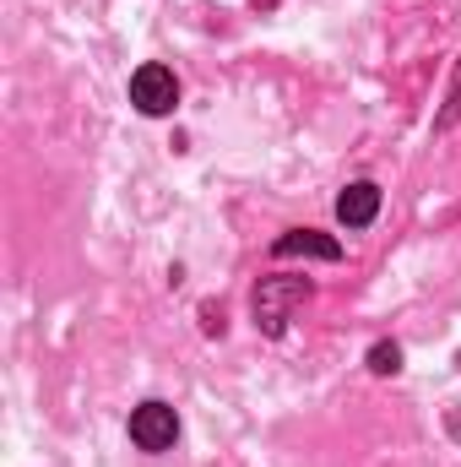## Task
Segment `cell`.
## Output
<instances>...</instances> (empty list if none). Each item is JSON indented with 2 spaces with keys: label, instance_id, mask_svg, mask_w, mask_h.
Instances as JSON below:
<instances>
[{
  "label": "cell",
  "instance_id": "7a4b0ae2",
  "mask_svg": "<svg viewBox=\"0 0 461 467\" xmlns=\"http://www.w3.org/2000/svg\"><path fill=\"white\" fill-rule=\"evenodd\" d=\"M130 104H136L141 115H169V109L179 104V82H174V71L158 66V60H147V66L130 77Z\"/></svg>",
  "mask_w": 461,
  "mask_h": 467
},
{
  "label": "cell",
  "instance_id": "3957f363",
  "mask_svg": "<svg viewBox=\"0 0 461 467\" xmlns=\"http://www.w3.org/2000/svg\"><path fill=\"white\" fill-rule=\"evenodd\" d=\"M174 435H179V413L169 402H141L130 413V441L141 451H163V446H174Z\"/></svg>",
  "mask_w": 461,
  "mask_h": 467
},
{
  "label": "cell",
  "instance_id": "6da1fadb",
  "mask_svg": "<svg viewBox=\"0 0 461 467\" xmlns=\"http://www.w3.org/2000/svg\"><path fill=\"white\" fill-rule=\"evenodd\" d=\"M310 299V277H266L261 288H255V327L266 332V337H277L288 321H293V310Z\"/></svg>",
  "mask_w": 461,
  "mask_h": 467
},
{
  "label": "cell",
  "instance_id": "8992f818",
  "mask_svg": "<svg viewBox=\"0 0 461 467\" xmlns=\"http://www.w3.org/2000/svg\"><path fill=\"white\" fill-rule=\"evenodd\" d=\"M369 369H374V375H396V369H402V348H396V343H374V348H369Z\"/></svg>",
  "mask_w": 461,
  "mask_h": 467
},
{
  "label": "cell",
  "instance_id": "5b68a950",
  "mask_svg": "<svg viewBox=\"0 0 461 467\" xmlns=\"http://www.w3.org/2000/svg\"><path fill=\"white\" fill-rule=\"evenodd\" d=\"M374 213H380V185H369V180L347 185L343 196H337V218H343L347 229H364V223H374Z\"/></svg>",
  "mask_w": 461,
  "mask_h": 467
},
{
  "label": "cell",
  "instance_id": "277c9868",
  "mask_svg": "<svg viewBox=\"0 0 461 467\" xmlns=\"http://www.w3.org/2000/svg\"><path fill=\"white\" fill-rule=\"evenodd\" d=\"M271 255H277V261H288V255H315V261H343V244H337L332 234L293 229V234H282V239L271 244Z\"/></svg>",
  "mask_w": 461,
  "mask_h": 467
},
{
  "label": "cell",
  "instance_id": "52a82bcc",
  "mask_svg": "<svg viewBox=\"0 0 461 467\" xmlns=\"http://www.w3.org/2000/svg\"><path fill=\"white\" fill-rule=\"evenodd\" d=\"M451 104H456V115H461V71H456V88H451Z\"/></svg>",
  "mask_w": 461,
  "mask_h": 467
}]
</instances>
